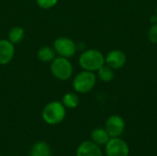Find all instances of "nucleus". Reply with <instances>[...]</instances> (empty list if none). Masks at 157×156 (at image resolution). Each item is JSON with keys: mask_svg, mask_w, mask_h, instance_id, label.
<instances>
[{"mask_svg": "<svg viewBox=\"0 0 157 156\" xmlns=\"http://www.w3.org/2000/svg\"><path fill=\"white\" fill-rule=\"evenodd\" d=\"M78 62L83 70L95 72L105 64V57L98 50L89 49L80 54Z\"/></svg>", "mask_w": 157, "mask_h": 156, "instance_id": "obj_1", "label": "nucleus"}, {"mask_svg": "<svg viewBox=\"0 0 157 156\" xmlns=\"http://www.w3.org/2000/svg\"><path fill=\"white\" fill-rule=\"evenodd\" d=\"M41 116L47 124L57 125L64 120L66 109L63 103L59 101H52L44 107Z\"/></svg>", "mask_w": 157, "mask_h": 156, "instance_id": "obj_2", "label": "nucleus"}, {"mask_svg": "<svg viewBox=\"0 0 157 156\" xmlns=\"http://www.w3.org/2000/svg\"><path fill=\"white\" fill-rule=\"evenodd\" d=\"M97 84V76L94 72L82 71L77 74L73 81L74 89L80 94H86L90 92Z\"/></svg>", "mask_w": 157, "mask_h": 156, "instance_id": "obj_3", "label": "nucleus"}, {"mask_svg": "<svg viewBox=\"0 0 157 156\" xmlns=\"http://www.w3.org/2000/svg\"><path fill=\"white\" fill-rule=\"evenodd\" d=\"M51 72L52 75L61 81H66L72 77L74 68L68 58L57 57L51 63Z\"/></svg>", "mask_w": 157, "mask_h": 156, "instance_id": "obj_4", "label": "nucleus"}, {"mask_svg": "<svg viewBox=\"0 0 157 156\" xmlns=\"http://www.w3.org/2000/svg\"><path fill=\"white\" fill-rule=\"evenodd\" d=\"M53 49L59 56L71 58L77 51V44L70 38L59 37L53 42Z\"/></svg>", "mask_w": 157, "mask_h": 156, "instance_id": "obj_5", "label": "nucleus"}, {"mask_svg": "<svg viewBox=\"0 0 157 156\" xmlns=\"http://www.w3.org/2000/svg\"><path fill=\"white\" fill-rule=\"evenodd\" d=\"M107 156H129L130 148L127 143L120 137L110 138L105 145Z\"/></svg>", "mask_w": 157, "mask_h": 156, "instance_id": "obj_6", "label": "nucleus"}, {"mask_svg": "<svg viewBox=\"0 0 157 156\" xmlns=\"http://www.w3.org/2000/svg\"><path fill=\"white\" fill-rule=\"evenodd\" d=\"M105 129L111 138L120 137L125 129L124 120L119 115H112L107 120Z\"/></svg>", "mask_w": 157, "mask_h": 156, "instance_id": "obj_7", "label": "nucleus"}, {"mask_svg": "<svg viewBox=\"0 0 157 156\" xmlns=\"http://www.w3.org/2000/svg\"><path fill=\"white\" fill-rule=\"evenodd\" d=\"M126 55L122 51L112 50L105 57V64L113 70H118L124 66L126 63Z\"/></svg>", "mask_w": 157, "mask_h": 156, "instance_id": "obj_8", "label": "nucleus"}, {"mask_svg": "<svg viewBox=\"0 0 157 156\" xmlns=\"http://www.w3.org/2000/svg\"><path fill=\"white\" fill-rule=\"evenodd\" d=\"M15 55V45L8 40H0V64L9 63Z\"/></svg>", "mask_w": 157, "mask_h": 156, "instance_id": "obj_9", "label": "nucleus"}, {"mask_svg": "<svg viewBox=\"0 0 157 156\" xmlns=\"http://www.w3.org/2000/svg\"><path fill=\"white\" fill-rule=\"evenodd\" d=\"M76 156H103V154L99 145L92 141H86L78 146Z\"/></svg>", "mask_w": 157, "mask_h": 156, "instance_id": "obj_10", "label": "nucleus"}, {"mask_svg": "<svg viewBox=\"0 0 157 156\" xmlns=\"http://www.w3.org/2000/svg\"><path fill=\"white\" fill-rule=\"evenodd\" d=\"M110 136L106 131L105 128H97L91 133V140L96 144L101 146L106 145L107 143L110 140Z\"/></svg>", "mask_w": 157, "mask_h": 156, "instance_id": "obj_11", "label": "nucleus"}, {"mask_svg": "<svg viewBox=\"0 0 157 156\" xmlns=\"http://www.w3.org/2000/svg\"><path fill=\"white\" fill-rule=\"evenodd\" d=\"M29 156H52L51 147L45 142H38L32 146Z\"/></svg>", "mask_w": 157, "mask_h": 156, "instance_id": "obj_12", "label": "nucleus"}, {"mask_svg": "<svg viewBox=\"0 0 157 156\" xmlns=\"http://www.w3.org/2000/svg\"><path fill=\"white\" fill-rule=\"evenodd\" d=\"M55 51L50 46H42L37 52L38 59L42 63H52L55 58Z\"/></svg>", "mask_w": 157, "mask_h": 156, "instance_id": "obj_13", "label": "nucleus"}, {"mask_svg": "<svg viewBox=\"0 0 157 156\" xmlns=\"http://www.w3.org/2000/svg\"><path fill=\"white\" fill-rule=\"evenodd\" d=\"M25 36V31L23 29V28L21 27H14L12 28L9 32H8V40L10 42H12L14 45L20 43Z\"/></svg>", "mask_w": 157, "mask_h": 156, "instance_id": "obj_14", "label": "nucleus"}, {"mask_svg": "<svg viewBox=\"0 0 157 156\" xmlns=\"http://www.w3.org/2000/svg\"><path fill=\"white\" fill-rule=\"evenodd\" d=\"M98 76L102 82L109 83L114 79V70L107 64H104L98 70Z\"/></svg>", "mask_w": 157, "mask_h": 156, "instance_id": "obj_15", "label": "nucleus"}, {"mask_svg": "<svg viewBox=\"0 0 157 156\" xmlns=\"http://www.w3.org/2000/svg\"><path fill=\"white\" fill-rule=\"evenodd\" d=\"M65 108H75L79 105V97L75 93H66L63 97V102Z\"/></svg>", "mask_w": 157, "mask_h": 156, "instance_id": "obj_16", "label": "nucleus"}, {"mask_svg": "<svg viewBox=\"0 0 157 156\" xmlns=\"http://www.w3.org/2000/svg\"><path fill=\"white\" fill-rule=\"evenodd\" d=\"M37 5L43 9H50L56 6L58 0H36Z\"/></svg>", "mask_w": 157, "mask_h": 156, "instance_id": "obj_17", "label": "nucleus"}, {"mask_svg": "<svg viewBox=\"0 0 157 156\" xmlns=\"http://www.w3.org/2000/svg\"><path fill=\"white\" fill-rule=\"evenodd\" d=\"M148 40L150 42L155 44L157 43V22L154 23L148 30Z\"/></svg>", "mask_w": 157, "mask_h": 156, "instance_id": "obj_18", "label": "nucleus"}, {"mask_svg": "<svg viewBox=\"0 0 157 156\" xmlns=\"http://www.w3.org/2000/svg\"><path fill=\"white\" fill-rule=\"evenodd\" d=\"M150 21L154 24V23H156L157 22V16L156 15H153L151 17H150Z\"/></svg>", "mask_w": 157, "mask_h": 156, "instance_id": "obj_19", "label": "nucleus"}, {"mask_svg": "<svg viewBox=\"0 0 157 156\" xmlns=\"http://www.w3.org/2000/svg\"><path fill=\"white\" fill-rule=\"evenodd\" d=\"M155 15H156V16H157V7H156V13H155Z\"/></svg>", "mask_w": 157, "mask_h": 156, "instance_id": "obj_20", "label": "nucleus"}, {"mask_svg": "<svg viewBox=\"0 0 157 156\" xmlns=\"http://www.w3.org/2000/svg\"><path fill=\"white\" fill-rule=\"evenodd\" d=\"M0 156H3V155H1V154H0Z\"/></svg>", "mask_w": 157, "mask_h": 156, "instance_id": "obj_21", "label": "nucleus"}]
</instances>
